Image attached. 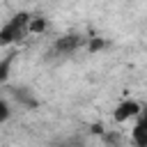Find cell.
<instances>
[{
  "label": "cell",
  "instance_id": "8992f818",
  "mask_svg": "<svg viewBox=\"0 0 147 147\" xmlns=\"http://www.w3.org/2000/svg\"><path fill=\"white\" fill-rule=\"evenodd\" d=\"M14 60H16V53L11 51V53H7L2 60H0V85L9 78V74H11V64H14Z\"/></svg>",
  "mask_w": 147,
  "mask_h": 147
},
{
  "label": "cell",
  "instance_id": "277c9868",
  "mask_svg": "<svg viewBox=\"0 0 147 147\" xmlns=\"http://www.w3.org/2000/svg\"><path fill=\"white\" fill-rule=\"evenodd\" d=\"M133 142L138 147H147V122H145V117H140L136 129H133Z\"/></svg>",
  "mask_w": 147,
  "mask_h": 147
},
{
  "label": "cell",
  "instance_id": "ba28073f",
  "mask_svg": "<svg viewBox=\"0 0 147 147\" xmlns=\"http://www.w3.org/2000/svg\"><path fill=\"white\" fill-rule=\"evenodd\" d=\"M103 46H106V41H103V39L92 37V41H90V53H96V51H101Z\"/></svg>",
  "mask_w": 147,
  "mask_h": 147
},
{
  "label": "cell",
  "instance_id": "3957f363",
  "mask_svg": "<svg viewBox=\"0 0 147 147\" xmlns=\"http://www.w3.org/2000/svg\"><path fill=\"white\" fill-rule=\"evenodd\" d=\"M136 115H140V103L133 101V99H126L115 108L113 117H115V122H126L129 117H136Z\"/></svg>",
  "mask_w": 147,
  "mask_h": 147
},
{
  "label": "cell",
  "instance_id": "6da1fadb",
  "mask_svg": "<svg viewBox=\"0 0 147 147\" xmlns=\"http://www.w3.org/2000/svg\"><path fill=\"white\" fill-rule=\"evenodd\" d=\"M28 21H30V14H28V11L14 14V16L0 28V46L21 41V39L28 34Z\"/></svg>",
  "mask_w": 147,
  "mask_h": 147
},
{
  "label": "cell",
  "instance_id": "5b68a950",
  "mask_svg": "<svg viewBox=\"0 0 147 147\" xmlns=\"http://www.w3.org/2000/svg\"><path fill=\"white\" fill-rule=\"evenodd\" d=\"M14 99H16L18 103H23L25 108H34V106H37V99L30 94L28 87H16V90H14Z\"/></svg>",
  "mask_w": 147,
  "mask_h": 147
},
{
  "label": "cell",
  "instance_id": "9c48e42d",
  "mask_svg": "<svg viewBox=\"0 0 147 147\" xmlns=\"http://www.w3.org/2000/svg\"><path fill=\"white\" fill-rule=\"evenodd\" d=\"M7 119H9V106H7V101L0 99V122H7Z\"/></svg>",
  "mask_w": 147,
  "mask_h": 147
},
{
  "label": "cell",
  "instance_id": "7a4b0ae2",
  "mask_svg": "<svg viewBox=\"0 0 147 147\" xmlns=\"http://www.w3.org/2000/svg\"><path fill=\"white\" fill-rule=\"evenodd\" d=\"M80 44H83V37H80V34H64V37H60V39L53 44L51 53H57V55H69V53H74Z\"/></svg>",
  "mask_w": 147,
  "mask_h": 147
},
{
  "label": "cell",
  "instance_id": "52a82bcc",
  "mask_svg": "<svg viewBox=\"0 0 147 147\" xmlns=\"http://www.w3.org/2000/svg\"><path fill=\"white\" fill-rule=\"evenodd\" d=\"M46 30V18H41V16H30V21H28V32H44Z\"/></svg>",
  "mask_w": 147,
  "mask_h": 147
}]
</instances>
